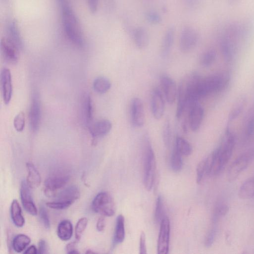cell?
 I'll return each instance as SVG.
<instances>
[{
    "mask_svg": "<svg viewBox=\"0 0 254 254\" xmlns=\"http://www.w3.org/2000/svg\"><path fill=\"white\" fill-rule=\"evenodd\" d=\"M235 145L234 134L227 128L218 147L211 152L212 164L210 176L219 174L229 161Z\"/></svg>",
    "mask_w": 254,
    "mask_h": 254,
    "instance_id": "obj_1",
    "label": "cell"
},
{
    "mask_svg": "<svg viewBox=\"0 0 254 254\" xmlns=\"http://www.w3.org/2000/svg\"><path fill=\"white\" fill-rule=\"evenodd\" d=\"M229 82L230 76L227 73L201 77L196 87L194 98L199 101L201 98L221 92L227 88Z\"/></svg>",
    "mask_w": 254,
    "mask_h": 254,
    "instance_id": "obj_2",
    "label": "cell"
},
{
    "mask_svg": "<svg viewBox=\"0 0 254 254\" xmlns=\"http://www.w3.org/2000/svg\"><path fill=\"white\" fill-rule=\"evenodd\" d=\"M62 17L63 27L69 40L75 45L82 47L84 39L79 21L67 2L62 5Z\"/></svg>",
    "mask_w": 254,
    "mask_h": 254,
    "instance_id": "obj_3",
    "label": "cell"
},
{
    "mask_svg": "<svg viewBox=\"0 0 254 254\" xmlns=\"http://www.w3.org/2000/svg\"><path fill=\"white\" fill-rule=\"evenodd\" d=\"M144 184L148 191L152 190L156 176V161L150 137L148 134L143 137Z\"/></svg>",
    "mask_w": 254,
    "mask_h": 254,
    "instance_id": "obj_4",
    "label": "cell"
},
{
    "mask_svg": "<svg viewBox=\"0 0 254 254\" xmlns=\"http://www.w3.org/2000/svg\"><path fill=\"white\" fill-rule=\"evenodd\" d=\"M70 178V174L67 169L60 168L53 171L45 181V194L49 197L55 196L58 191L66 185Z\"/></svg>",
    "mask_w": 254,
    "mask_h": 254,
    "instance_id": "obj_5",
    "label": "cell"
},
{
    "mask_svg": "<svg viewBox=\"0 0 254 254\" xmlns=\"http://www.w3.org/2000/svg\"><path fill=\"white\" fill-rule=\"evenodd\" d=\"M92 208L94 212L108 217L113 216L116 212V205L113 198L105 192L97 195L92 202Z\"/></svg>",
    "mask_w": 254,
    "mask_h": 254,
    "instance_id": "obj_6",
    "label": "cell"
},
{
    "mask_svg": "<svg viewBox=\"0 0 254 254\" xmlns=\"http://www.w3.org/2000/svg\"><path fill=\"white\" fill-rule=\"evenodd\" d=\"M254 158V149L251 150L238 157L231 164L227 171V179L234 181L249 166Z\"/></svg>",
    "mask_w": 254,
    "mask_h": 254,
    "instance_id": "obj_7",
    "label": "cell"
},
{
    "mask_svg": "<svg viewBox=\"0 0 254 254\" xmlns=\"http://www.w3.org/2000/svg\"><path fill=\"white\" fill-rule=\"evenodd\" d=\"M188 111L183 115V122L188 123L191 130L196 132L200 128L204 118V109L198 102L190 104Z\"/></svg>",
    "mask_w": 254,
    "mask_h": 254,
    "instance_id": "obj_8",
    "label": "cell"
},
{
    "mask_svg": "<svg viewBox=\"0 0 254 254\" xmlns=\"http://www.w3.org/2000/svg\"><path fill=\"white\" fill-rule=\"evenodd\" d=\"M199 34L192 27L185 26L182 30L179 42L180 51L183 53L191 51L199 41Z\"/></svg>",
    "mask_w": 254,
    "mask_h": 254,
    "instance_id": "obj_9",
    "label": "cell"
},
{
    "mask_svg": "<svg viewBox=\"0 0 254 254\" xmlns=\"http://www.w3.org/2000/svg\"><path fill=\"white\" fill-rule=\"evenodd\" d=\"M42 119V105L39 93H33L29 111V121L31 130L37 132L40 127Z\"/></svg>",
    "mask_w": 254,
    "mask_h": 254,
    "instance_id": "obj_10",
    "label": "cell"
},
{
    "mask_svg": "<svg viewBox=\"0 0 254 254\" xmlns=\"http://www.w3.org/2000/svg\"><path fill=\"white\" fill-rule=\"evenodd\" d=\"M170 230V220L165 216L160 224L157 241V253L158 254H167L169 252Z\"/></svg>",
    "mask_w": 254,
    "mask_h": 254,
    "instance_id": "obj_11",
    "label": "cell"
},
{
    "mask_svg": "<svg viewBox=\"0 0 254 254\" xmlns=\"http://www.w3.org/2000/svg\"><path fill=\"white\" fill-rule=\"evenodd\" d=\"M190 99L189 83L188 76L181 82L178 92V103L176 116L182 118Z\"/></svg>",
    "mask_w": 254,
    "mask_h": 254,
    "instance_id": "obj_12",
    "label": "cell"
},
{
    "mask_svg": "<svg viewBox=\"0 0 254 254\" xmlns=\"http://www.w3.org/2000/svg\"><path fill=\"white\" fill-rule=\"evenodd\" d=\"M131 119L133 125L143 127L145 122V113L143 102L139 98L134 99L131 105Z\"/></svg>",
    "mask_w": 254,
    "mask_h": 254,
    "instance_id": "obj_13",
    "label": "cell"
},
{
    "mask_svg": "<svg viewBox=\"0 0 254 254\" xmlns=\"http://www.w3.org/2000/svg\"><path fill=\"white\" fill-rule=\"evenodd\" d=\"M80 198L79 188L75 185L69 186L61 191L55 200L60 203L67 209Z\"/></svg>",
    "mask_w": 254,
    "mask_h": 254,
    "instance_id": "obj_14",
    "label": "cell"
},
{
    "mask_svg": "<svg viewBox=\"0 0 254 254\" xmlns=\"http://www.w3.org/2000/svg\"><path fill=\"white\" fill-rule=\"evenodd\" d=\"M151 110L154 118L161 119L165 111V102L161 92L158 89H154L151 94Z\"/></svg>",
    "mask_w": 254,
    "mask_h": 254,
    "instance_id": "obj_15",
    "label": "cell"
},
{
    "mask_svg": "<svg viewBox=\"0 0 254 254\" xmlns=\"http://www.w3.org/2000/svg\"><path fill=\"white\" fill-rule=\"evenodd\" d=\"M160 82L167 102L169 104H173L177 96L175 82L169 76L163 75L160 78Z\"/></svg>",
    "mask_w": 254,
    "mask_h": 254,
    "instance_id": "obj_16",
    "label": "cell"
},
{
    "mask_svg": "<svg viewBox=\"0 0 254 254\" xmlns=\"http://www.w3.org/2000/svg\"><path fill=\"white\" fill-rule=\"evenodd\" d=\"M30 187L27 182L23 181L21 183L20 196L22 203L25 209L30 214H38V209L33 201Z\"/></svg>",
    "mask_w": 254,
    "mask_h": 254,
    "instance_id": "obj_17",
    "label": "cell"
},
{
    "mask_svg": "<svg viewBox=\"0 0 254 254\" xmlns=\"http://www.w3.org/2000/svg\"><path fill=\"white\" fill-rule=\"evenodd\" d=\"M1 84L4 102L9 104L13 95V84L11 72L7 68H4L1 71Z\"/></svg>",
    "mask_w": 254,
    "mask_h": 254,
    "instance_id": "obj_18",
    "label": "cell"
},
{
    "mask_svg": "<svg viewBox=\"0 0 254 254\" xmlns=\"http://www.w3.org/2000/svg\"><path fill=\"white\" fill-rule=\"evenodd\" d=\"M1 51L2 55L6 62L11 64L18 62L19 50L8 38L1 40Z\"/></svg>",
    "mask_w": 254,
    "mask_h": 254,
    "instance_id": "obj_19",
    "label": "cell"
},
{
    "mask_svg": "<svg viewBox=\"0 0 254 254\" xmlns=\"http://www.w3.org/2000/svg\"><path fill=\"white\" fill-rule=\"evenodd\" d=\"M89 128L92 137L97 139L107 135L112 129V124L109 120L103 119L93 122Z\"/></svg>",
    "mask_w": 254,
    "mask_h": 254,
    "instance_id": "obj_20",
    "label": "cell"
},
{
    "mask_svg": "<svg viewBox=\"0 0 254 254\" xmlns=\"http://www.w3.org/2000/svg\"><path fill=\"white\" fill-rule=\"evenodd\" d=\"M82 113L86 125L89 127L93 123L94 106L92 99L88 93H85L82 98Z\"/></svg>",
    "mask_w": 254,
    "mask_h": 254,
    "instance_id": "obj_21",
    "label": "cell"
},
{
    "mask_svg": "<svg viewBox=\"0 0 254 254\" xmlns=\"http://www.w3.org/2000/svg\"><path fill=\"white\" fill-rule=\"evenodd\" d=\"M134 42L136 47L140 50L146 48L150 42V38L148 31L143 27H138L132 32Z\"/></svg>",
    "mask_w": 254,
    "mask_h": 254,
    "instance_id": "obj_22",
    "label": "cell"
},
{
    "mask_svg": "<svg viewBox=\"0 0 254 254\" xmlns=\"http://www.w3.org/2000/svg\"><path fill=\"white\" fill-rule=\"evenodd\" d=\"M175 34V29L173 27H169L165 32L161 49V56L163 59L166 58L171 52L174 42Z\"/></svg>",
    "mask_w": 254,
    "mask_h": 254,
    "instance_id": "obj_23",
    "label": "cell"
},
{
    "mask_svg": "<svg viewBox=\"0 0 254 254\" xmlns=\"http://www.w3.org/2000/svg\"><path fill=\"white\" fill-rule=\"evenodd\" d=\"M125 238V218L120 214L116 219L115 232L113 239V247L122 243Z\"/></svg>",
    "mask_w": 254,
    "mask_h": 254,
    "instance_id": "obj_24",
    "label": "cell"
},
{
    "mask_svg": "<svg viewBox=\"0 0 254 254\" xmlns=\"http://www.w3.org/2000/svg\"><path fill=\"white\" fill-rule=\"evenodd\" d=\"M11 214L12 220L15 226L22 227L25 225V218L23 215L21 207L17 200H13L12 203Z\"/></svg>",
    "mask_w": 254,
    "mask_h": 254,
    "instance_id": "obj_25",
    "label": "cell"
},
{
    "mask_svg": "<svg viewBox=\"0 0 254 254\" xmlns=\"http://www.w3.org/2000/svg\"><path fill=\"white\" fill-rule=\"evenodd\" d=\"M73 233V225L70 221L66 219L60 222L57 228V235L61 240L69 241L72 238Z\"/></svg>",
    "mask_w": 254,
    "mask_h": 254,
    "instance_id": "obj_26",
    "label": "cell"
},
{
    "mask_svg": "<svg viewBox=\"0 0 254 254\" xmlns=\"http://www.w3.org/2000/svg\"><path fill=\"white\" fill-rule=\"evenodd\" d=\"M27 168L28 172L27 183L31 188L38 187L41 183L42 179L39 171L35 165L30 162L27 163Z\"/></svg>",
    "mask_w": 254,
    "mask_h": 254,
    "instance_id": "obj_27",
    "label": "cell"
},
{
    "mask_svg": "<svg viewBox=\"0 0 254 254\" xmlns=\"http://www.w3.org/2000/svg\"><path fill=\"white\" fill-rule=\"evenodd\" d=\"M238 196L243 200L254 197V176L247 179L242 184L238 191Z\"/></svg>",
    "mask_w": 254,
    "mask_h": 254,
    "instance_id": "obj_28",
    "label": "cell"
},
{
    "mask_svg": "<svg viewBox=\"0 0 254 254\" xmlns=\"http://www.w3.org/2000/svg\"><path fill=\"white\" fill-rule=\"evenodd\" d=\"M8 39L19 50L23 48V42L17 24L15 22H11L8 27Z\"/></svg>",
    "mask_w": 254,
    "mask_h": 254,
    "instance_id": "obj_29",
    "label": "cell"
},
{
    "mask_svg": "<svg viewBox=\"0 0 254 254\" xmlns=\"http://www.w3.org/2000/svg\"><path fill=\"white\" fill-rule=\"evenodd\" d=\"M244 135L249 139L254 135V103L248 112L244 124Z\"/></svg>",
    "mask_w": 254,
    "mask_h": 254,
    "instance_id": "obj_30",
    "label": "cell"
},
{
    "mask_svg": "<svg viewBox=\"0 0 254 254\" xmlns=\"http://www.w3.org/2000/svg\"><path fill=\"white\" fill-rule=\"evenodd\" d=\"M220 49L225 60L229 62L232 60L234 55V48L232 43L227 37L222 39Z\"/></svg>",
    "mask_w": 254,
    "mask_h": 254,
    "instance_id": "obj_31",
    "label": "cell"
},
{
    "mask_svg": "<svg viewBox=\"0 0 254 254\" xmlns=\"http://www.w3.org/2000/svg\"><path fill=\"white\" fill-rule=\"evenodd\" d=\"M31 238L25 234H19L13 240L12 247L17 253L23 252L31 243Z\"/></svg>",
    "mask_w": 254,
    "mask_h": 254,
    "instance_id": "obj_32",
    "label": "cell"
},
{
    "mask_svg": "<svg viewBox=\"0 0 254 254\" xmlns=\"http://www.w3.org/2000/svg\"><path fill=\"white\" fill-rule=\"evenodd\" d=\"M94 90L99 94H104L108 92L111 87L110 80L104 77H100L96 79L94 82Z\"/></svg>",
    "mask_w": 254,
    "mask_h": 254,
    "instance_id": "obj_33",
    "label": "cell"
},
{
    "mask_svg": "<svg viewBox=\"0 0 254 254\" xmlns=\"http://www.w3.org/2000/svg\"><path fill=\"white\" fill-rule=\"evenodd\" d=\"M247 100L245 97L242 96L235 103L234 105L230 112L228 119L229 121H232L237 119L245 108Z\"/></svg>",
    "mask_w": 254,
    "mask_h": 254,
    "instance_id": "obj_34",
    "label": "cell"
},
{
    "mask_svg": "<svg viewBox=\"0 0 254 254\" xmlns=\"http://www.w3.org/2000/svg\"><path fill=\"white\" fill-rule=\"evenodd\" d=\"M175 148L182 156H189L193 152V148L191 144L185 139L180 137H177Z\"/></svg>",
    "mask_w": 254,
    "mask_h": 254,
    "instance_id": "obj_35",
    "label": "cell"
},
{
    "mask_svg": "<svg viewBox=\"0 0 254 254\" xmlns=\"http://www.w3.org/2000/svg\"><path fill=\"white\" fill-rule=\"evenodd\" d=\"M171 166L175 172L181 171L183 167L182 155L174 147L171 157Z\"/></svg>",
    "mask_w": 254,
    "mask_h": 254,
    "instance_id": "obj_36",
    "label": "cell"
},
{
    "mask_svg": "<svg viewBox=\"0 0 254 254\" xmlns=\"http://www.w3.org/2000/svg\"><path fill=\"white\" fill-rule=\"evenodd\" d=\"M216 58V53L214 50H209L206 51L200 58V64L203 67H208L212 65Z\"/></svg>",
    "mask_w": 254,
    "mask_h": 254,
    "instance_id": "obj_37",
    "label": "cell"
},
{
    "mask_svg": "<svg viewBox=\"0 0 254 254\" xmlns=\"http://www.w3.org/2000/svg\"><path fill=\"white\" fill-rule=\"evenodd\" d=\"M165 216L163 200L162 197L160 196L157 198L154 213L155 222L160 224Z\"/></svg>",
    "mask_w": 254,
    "mask_h": 254,
    "instance_id": "obj_38",
    "label": "cell"
},
{
    "mask_svg": "<svg viewBox=\"0 0 254 254\" xmlns=\"http://www.w3.org/2000/svg\"><path fill=\"white\" fill-rule=\"evenodd\" d=\"M229 210V206L225 204H220L216 206L212 214V224H216L221 218L227 214Z\"/></svg>",
    "mask_w": 254,
    "mask_h": 254,
    "instance_id": "obj_39",
    "label": "cell"
},
{
    "mask_svg": "<svg viewBox=\"0 0 254 254\" xmlns=\"http://www.w3.org/2000/svg\"><path fill=\"white\" fill-rule=\"evenodd\" d=\"M207 176H208L207 170L205 159H204L199 163L197 168L196 181L197 184H202Z\"/></svg>",
    "mask_w": 254,
    "mask_h": 254,
    "instance_id": "obj_40",
    "label": "cell"
},
{
    "mask_svg": "<svg viewBox=\"0 0 254 254\" xmlns=\"http://www.w3.org/2000/svg\"><path fill=\"white\" fill-rule=\"evenodd\" d=\"M88 222V220L86 217H83L78 221L75 228V237L77 241H80L87 228Z\"/></svg>",
    "mask_w": 254,
    "mask_h": 254,
    "instance_id": "obj_41",
    "label": "cell"
},
{
    "mask_svg": "<svg viewBox=\"0 0 254 254\" xmlns=\"http://www.w3.org/2000/svg\"><path fill=\"white\" fill-rule=\"evenodd\" d=\"M163 140L166 147H169L171 141V128L170 121L167 120L163 128Z\"/></svg>",
    "mask_w": 254,
    "mask_h": 254,
    "instance_id": "obj_42",
    "label": "cell"
},
{
    "mask_svg": "<svg viewBox=\"0 0 254 254\" xmlns=\"http://www.w3.org/2000/svg\"><path fill=\"white\" fill-rule=\"evenodd\" d=\"M145 18L147 22L152 25H158L162 22V18L157 12L149 11L145 14Z\"/></svg>",
    "mask_w": 254,
    "mask_h": 254,
    "instance_id": "obj_43",
    "label": "cell"
},
{
    "mask_svg": "<svg viewBox=\"0 0 254 254\" xmlns=\"http://www.w3.org/2000/svg\"><path fill=\"white\" fill-rule=\"evenodd\" d=\"M216 224H213V226L208 232L204 241V245L206 248L210 247L213 244L216 234H217V227Z\"/></svg>",
    "mask_w": 254,
    "mask_h": 254,
    "instance_id": "obj_44",
    "label": "cell"
},
{
    "mask_svg": "<svg viewBox=\"0 0 254 254\" xmlns=\"http://www.w3.org/2000/svg\"><path fill=\"white\" fill-rule=\"evenodd\" d=\"M25 115L24 112H20L15 117L14 119V127L18 132H21L25 129Z\"/></svg>",
    "mask_w": 254,
    "mask_h": 254,
    "instance_id": "obj_45",
    "label": "cell"
},
{
    "mask_svg": "<svg viewBox=\"0 0 254 254\" xmlns=\"http://www.w3.org/2000/svg\"><path fill=\"white\" fill-rule=\"evenodd\" d=\"M40 216L45 227L47 229H50L51 227V222L49 214L46 208L44 206H41L40 208Z\"/></svg>",
    "mask_w": 254,
    "mask_h": 254,
    "instance_id": "obj_46",
    "label": "cell"
},
{
    "mask_svg": "<svg viewBox=\"0 0 254 254\" xmlns=\"http://www.w3.org/2000/svg\"><path fill=\"white\" fill-rule=\"evenodd\" d=\"M140 254H147V244H146V236L144 232L141 233L140 238V247H139Z\"/></svg>",
    "mask_w": 254,
    "mask_h": 254,
    "instance_id": "obj_47",
    "label": "cell"
},
{
    "mask_svg": "<svg viewBox=\"0 0 254 254\" xmlns=\"http://www.w3.org/2000/svg\"><path fill=\"white\" fill-rule=\"evenodd\" d=\"M88 5L90 11L92 13H95L97 12L99 0H87Z\"/></svg>",
    "mask_w": 254,
    "mask_h": 254,
    "instance_id": "obj_48",
    "label": "cell"
},
{
    "mask_svg": "<svg viewBox=\"0 0 254 254\" xmlns=\"http://www.w3.org/2000/svg\"><path fill=\"white\" fill-rule=\"evenodd\" d=\"M78 241L72 242L67 245L66 251L68 254H77L79 253L77 249V243Z\"/></svg>",
    "mask_w": 254,
    "mask_h": 254,
    "instance_id": "obj_49",
    "label": "cell"
},
{
    "mask_svg": "<svg viewBox=\"0 0 254 254\" xmlns=\"http://www.w3.org/2000/svg\"><path fill=\"white\" fill-rule=\"evenodd\" d=\"M48 246L45 240H41L39 243L38 253L41 254L48 253Z\"/></svg>",
    "mask_w": 254,
    "mask_h": 254,
    "instance_id": "obj_50",
    "label": "cell"
},
{
    "mask_svg": "<svg viewBox=\"0 0 254 254\" xmlns=\"http://www.w3.org/2000/svg\"><path fill=\"white\" fill-rule=\"evenodd\" d=\"M105 227V219L102 216L99 218L97 224V230L100 232L103 231Z\"/></svg>",
    "mask_w": 254,
    "mask_h": 254,
    "instance_id": "obj_51",
    "label": "cell"
},
{
    "mask_svg": "<svg viewBox=\"0 0 254 254\" xmlns=\"http://www.w3.org/2000/svg\"><path fill=\"white\" fill-rule=\"evenodd\" d=\"M183 1L189 7L194 8L199 4L200 0H183Z\"/></svg>",
    "mask_w": 254,
    "mask_h": 254,
    "instance_id": "obj_52",
    "label": "cell"
},
{
    "mask_svg": "<svg viewBox=\"0 0 254 254\" xmlns=\"http://www.w3.org/2000/svg\"><path fill=\"white\" fill-rule=\"evenodd\" d=\"M24 254H38V250L35 245H32L30 247H29L27 249V250H26V251L24 252Z\"/></svg>",
    "mask_w": 254,
    "mask_h": 254,
    "instance_id": "obj_53",
    "label": "cell"
},
{
    "mask_svg": "<svg viewBox=\"0 0 254 254\" xmlns=\"http://www.w3.org/2000/svg\"><path fill=\"white\" fill-rule=\"evenodd\" d=\"M58 1L60 2L61 5H63V4L66 3V0H58Z\"/></svg>",
    "mask_w": 254,
    "mask_h": 254,
    "instance_id": "obj_54",
    "label": "cell"
},
{
    "mask_svg": "<svg viewBox=\"0 0 254 254\" xmlns=\"http://www.w3.org/2000/svg\"><path fill=\"white\" fill-rule=\"evenodd\" d=\"M229 3H234L236 1H238V0H228Z\"/></svg>",
    "mask_w": 254,
    "mask_h": 254,
    "instance_id": "obj_55",
    "label": "cell"
}]
</instances>
